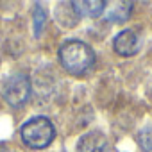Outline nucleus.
I'll list each match as a JSON object with an SVG mask.
<instances>
[{
	"mask_svg": "<svg viewBox=\"0 0 152 152\" xmlns=\"http://www.w3.org/2000/svg\"><path fill=\"white\" fill-rule=\"evenodd\" d=\"M140 145H141L143 152H152V125L145 127L140 132Z\"/></svg>",
	"mask_w": 152,
	"mask_h": 152,
	"instance_id": "6e6552de",
	"label": "nucleus"
},
{
	"mask_svg": "<svg viewBox=\"0 0 152 152\" xmlns=\"http://www.w3.org/2000/svg\"><path fill=\"white\" fill-rule=\"evenodd\" d=\"M0 152H7V150H6V147H4L2 143H0Z\"/></svg>",
	"mask_w": 152,
	"mask_h": 152,
	"instance_id": "9d476101",
	"label": "nucleus"
},
{
	"mask_svg": "<svg viewBox=\"0 0 152 152\" xmlns=\"http://www.w3.org/2000/svg\"><path fill=\"white\" fill-rule=\"evenodd\" d=\"M141 47V38L136 31L132 29H125L122 31L120 34H116L115 41H113V48L116 54L124 56V57H129V56H134Z\"/></svg>",
	"mask_w": 152,
	"mask_h": 152,
	"instance_id": "20e7f679",
	"label": "nucleus"
},
{
	"mask_svg": "<svg viewBox=\"0 0 152 152\" xmlns=\"http://www.w3.org/2000/svg\"><path fill=\"white\" fill-rule=\"evenodd\" d=\"M56 129L52 122L45 116H34L27 120L22 127V140L31 148H45L52 143Z\"/></svg>",
	"mask_w": 152,
	"mask_h": 152,
	"instance_id": "f03ea898",
	"label": "nucleus"
},
{
	"mask_svg": "<svg viewBox=\"0 0 152 152\" xmlns=\"http://www.w3.org/2000/svg\"><path fill=\"white\" fill-rule=\"evenodd\" d=\"M77 16H86V18H97L104 13L106 2L102 0H86V2H81V0H75L72 2Z\"/></svg>",
	"mask_w": 152,
	"mask_h": 152,
	"instance_id": "423d86ee",
	"label": "nucleus"
},
{
	"mask_svg": "<svg viewBox=\"0 0 152 152\" xmlns=\"http://www.w3.org/2000/svg\"><path fill=\"white\" fill-rule=\"evenodd\" d=\"M77 152H111V147L102 132L91 131L81 136L77 143Z\"/></svg>",
	"mask_w": 152,
	"mask_h": 152,
	"instance_id": "39448f33",
	"label": "nucleus"
},
{
	"mask_svg": "<svg viewBox=\"0 0 152 152\" xmlns=\"http://www.w3.org/2000/svg\"><path fill=\"white\" fill-rule=\"evenodd\" d=\"M2 95L6 99V102L13 107H20L23 106L29 97H31V81L25 73H13L4 81L2 86Z\"/></svg>",
	"mask_w": 152,
	"mask_h": 152,
	"instance_id": "7ed1b4c3",
	"label": "nucleus"
},
{
	"mask_svg": "<svg viewBox=\"0 0 152 152\" xmlns=\"http://www.w3.org/2000/svg\"><path fill=\"white\" fill-rule=\"evenodd\" d=\"M45 11L39 7V6H36V9H34V34H36V38L41 34V31H43V27H45Z\"/></svg>",
	"mask_w": 152,
	"mask_h": 152,
	"instance_id": "1a4fd4ad",
	"label": "nucleus"
},
{
	"mask_svg": "<svg viewBox=\"0 0 152 152\" xmlns=\"http://www.w3.org/2000/svg\"><path fill=\"white\" fill-rule=\"evenodd\" d=\"M131 9H132L131 2H115V4H111V9H107V16L115 23H124L129 20Z\"/></svg>",
	"mask_w": 152,
	"mask_h": 152,
	"instance_id": "0eeeda50",
	"label": "nucleus"
},
{
	"mask_svg": "<svg viewBox=\"0 0 152 152\" xmlns=\"http://www.w3.org/2000/svg\"><path fill=\"white\" fill-rule=\"evenodd\" d=\"M59 59H61L63 68L68 73L83 75L93 66L95 52L88 43L79 41V39H72V41H66L59 48Z\"/></svg>",
	"mask_w": 152,
	"mask_h": 152,
	"instance_id": "f257e3e1",
	"label": "nucleus"
}]
</instances>
